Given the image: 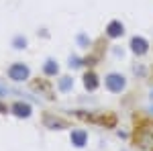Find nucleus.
Returning <instances> with one entry per match:
<instances>
[{
    "label": "nucleus",
    "instance_id": "7ed1b4c3",
    "mask_svg": "<svg viewBox=\"0 0 153 151\" xmlns=\"http://www.w3.org/2000/svg\"><path fill=\"white\" fill-rule=\"evenodd\" d=\"M90 121H94V123H100V125H104V127H114V123H117V118H114V115H100V116H90Z\"/></svg>",
    "mask_w": 153,
    "mask_h": 151
},
{
    "label": "nucleus",
    "instance_id": "0eeeda50",
    "mask_svg": "<svg viewBox=\"0 0 153 151\" xmlns=\"http://www.w3.org/2000/svg\"><path fill=\"white\" fill-rule=\"evenodd\" d=\"M86 88H90V90H94L96 86H98V82H96V76L94 74H86Z\"/></svg>",
    "mask_w": 153,
    "mask_h": 151
},
{
    "label": "nucleus",
    "instance_id": "6e6552de",
    "mask_svg": "<svg viewBox=\"0 0 153 151\" xmlns=\"http://www.w3.org/2000/svg\"><path fill=\"white\" fill-rule=\"evenodd\" d=\"M71 137H74V141H76V145H78V147H82V145H84V139H86V135H84V133H74Z\"/></svg>",
    "mask_w": 153,
    "mask_h": 151
},
{
    "label": "nucleus",
    "instance_id": "20e7f679",
    "mask_svg": "<svg viewBox=\"0 0 153 151\" xmlns=\"http://www.w3.org/2000/svg\"><path fill=\"white\" fill-rule=\"evenodd\" d=\"M133 51L139 53V55H143V53L147 51V43H145L143 39H137V37H135V39H133Z\"/></svg>",
    "mask_w": 153,
    "mask_h": 151
},
{
    "label": "nucleus",
    "instance_id": "f03ea898",
    "mask_svg": "<svg viewBox=\"0 0 153 151\" xmlns=\"http://www.w3.org/2000/svg\"><path fill=\"white\" fill-rule=\"evenodd\" d=\"M106 86H108L112 92H120V90L125 88V78L118 76V74H110V76L106 78Z\"/></svg>",
    "mask_w": 153,
    "mask_h": 151
},
{
    "label": "nucleus",
    "instance_id": "423d86ee",
    "mask_svg": "<svg viewBox=\"0 0 153 151\" xmlns=\"http://www.w3.org/2000/svg\"><path fill=\"white\" fill-rule=\"evenodd\" d=\"M12 108L16 110V115H19V116H29V112H31V108H29L27 104H21V102H19V104H14Z\"/></svg>",
    "mask_w": 153,
    "mask_h": 151
},
{
    "label": "nucleus",
    "instance_id": "9d476101",
    "mask_svg": "<svg viewBox=\"0 0 153 151\" xmlns=\"http://www.w3.org/2000/svg\"><path fill=\"white\" fill-rule=\"evenodd\" d=\"M35 88H37V90H47V92H49V84H47V82H37Z\"/></svg>",
    "mask_w": 153,
    "mask_h": 151
},
{
    "label": "nucleus",
    "instance_id": "1a4fd4ad",
    "mask_svg": "<svg viewBox=\"0 0 153 151\" xmlns=\"http://www.w3.org/2000/svg\"><path fill=\"white\" fill-rule=\"evenodd\" d=\"M45 71H47V74H55V71H57V65H53V61H49L47 65H45Z\"/></svg>",
    "mask_w": 153,
    "mask_h": 151
},
{
    "label": "nucleus",
    "instance_id": "39448f33",
    "mask_svg": "<svg viewBox=\"0 0 153 151\" xmlns=\"http://www.w3.org/2000/svg\"><path fill=\"white\" fill-rule=\"evenodd\" d=\"M108 35H110V37L123 35V25L117 23V21H114V23H110V25H108Z\"/></svg>",
    "mask_w": 153,
    "mask_h": 151
},
{
    "label": "nucleus",
    "instance_id": "f257e3e1",
    "mask_svg": "<svg viewBox=\"0 0 153 151\" xmlns=\"http://www.w3.org/2000/svg\"><path fill=\"white\" fill-rule=\"evenodd\" d=\"M8 76L16 82H23V80L29 78V68L23 65V63H14V65H10V70H8Z\"/></svg>",
    "mask_w": 153,
    "mask_h": 151
},
{
    "label": "nucleus",
    "instance_id": "9b49d317",
    "mask_svg": "<svg viewBox=\"0 0 153 151\" xmlns=\"http://www.w3.org/2000/svg\"><path fill=\"white\" fill-rule=\"evenodd\" d=\"M2 94H4V88H2V86H0V96H2Z\"/></svg>",
    "mask_w": 153,
    "mask_h": 151
}]
</instances>
